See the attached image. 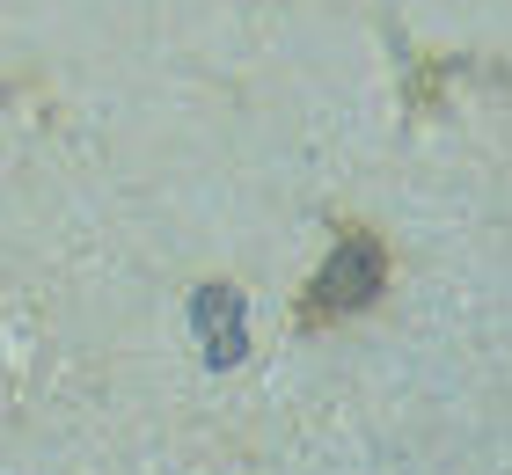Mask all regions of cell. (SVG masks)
<instances>
[{
	"label": "cell",
	"instance_id": "6da1fadb",
	"mask_svg": "<svg viewBox=\"0 0 512 475\" xmlns=\"http://www.w3.org/2000/svg\"><path fill=\"white\" fill-rule=\"evenodd\" d=\"M381 285H388V249H381V234H374V227H344L337 249H330V264H322V271L308 278V293H300V322H308V329L344 322V315H359V307H374Z\"/></svg>",
	"mask_w": 512,
	"mask_h": 475
},
{
	"label": "cell",
	"instance_id": "7a4b0ae2",
	"mask_svg": "<svg viewBox=\"0 0 512 475\" xmlns=\"http://www.w3.org/2000/svg\"><path fill=\"white\" fill-rule=\"evenodd\" d=\"M198 337H205V359L213 366H235L249 351V329H242V293L235 285H198Z\"/></svg>",
	"mask_w": 512,
	"mask_h": 475
}]
</instances>
